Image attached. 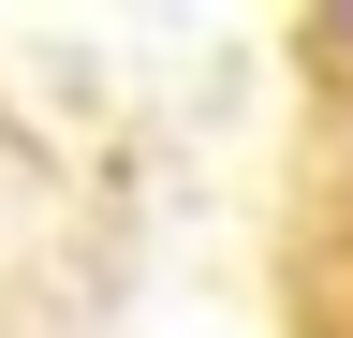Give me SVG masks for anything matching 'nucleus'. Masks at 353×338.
I'll return each instance as SVG.
<instances>
[{
  "instance_id": "1",
  "label": "nucleus",
  "mask_w": 353,
  "mask_h": 338,
  "mask_svg": "<svg viewBox=\"0 0 353 338\" xmlns=\"http://www.w3.org/2000/svg\"><path fill=\"white\" fill-rule=\"evenodd\" d=\"M280 338H353V0L280 30V206H265Z\"/></svg>"
}]
</instances>
